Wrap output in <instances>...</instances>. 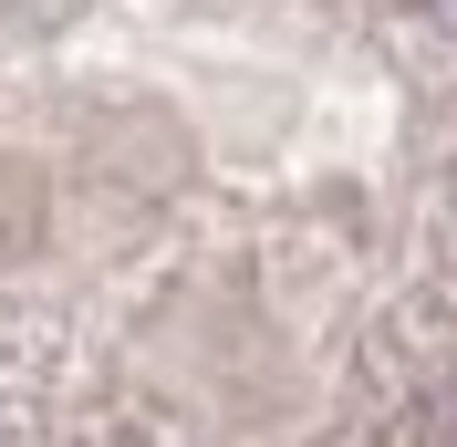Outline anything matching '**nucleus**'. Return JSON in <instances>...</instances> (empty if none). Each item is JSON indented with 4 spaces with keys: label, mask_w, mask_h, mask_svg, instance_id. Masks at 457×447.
Instances as JSON below:
<instances>
[{
    "label": "nucleus",
    "mask_w": 457,
    "mask_h": 447,
    "mask_svg": "<svg viewBox=\"0 0 457 447\" xmlns=\"http://www.w3.org/2000/svg\"><path fill=\"white\" fill-rule=\"evenodd\" d=\"M436 11H447V21H457V0H436Z\"/></svg>",
    "instance_id": "1"
}]
</instances>
